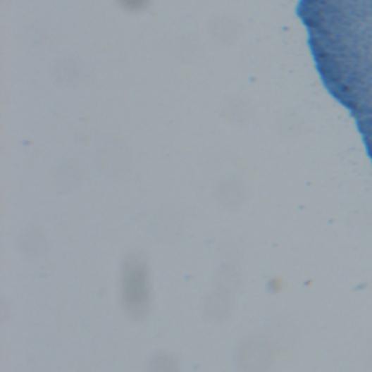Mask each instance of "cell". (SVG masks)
<instances>
[{
  "instance_id": "1",
  "label": "cell",
  "mask_w": 372,
  "mask_h": 372,
  "mask_svg": "<svg viewBox=\"0 0 372 372\" xmlns=\"http://www.w3.org/2000/svg\"><path fill=\"white\" fill-rule=\"evenodd\" d=\"M150 290L146 262L130 256L123 268V306L131 318H142L149 310Z\"/></svg>"
},
{
  "instance_id": "2",
  "label": "cell",
  "mask_w": 372,
  "mask_h": 372,
  "mask_svg": "<svg viewBox=\"0 0 372 372\" xmlns=\"http://www.w3.org/2000/svg\"><path fill=\"white\" fill-rule=\"evenodd\" d=\"M273 364V345L264 337H252L239 351V365L244 372H266Z\"/></svg>"
},
{
  "instance_id": "3",
  "label": "cell",
  "mask_w": 372,
  "mask_h": 372,
  "mask_svg": "<svg viewBox=\"0 0 372 372\" xmlns=\"http://www.w3.org/2000/svg\"><path fill=\"white\" fill-rule=\"evenodd\" d=\"M206 313L209 317L221 320L228 317L231 304H230V295H225L220 291H216L206 301Z\"/></svg>"
},
{
  "instance_id": "4",
  "label": "cell",
  "mask_w": 372,
  "mask_h": 372,
  "mask_svg": "<svg viewBox=\"0 0 372 372\" xmlns=\"http://www.w3.org/2000/svg\"><path fill=\"white\" fill-rule=\"evenodd\" d=\"M239 283H240V273L237 268L231 265L224 266L217 278V291L225 295H231V292H235L237 290Z\"/></svg>"
},
{
  "instance_id": "5",
  "label": "cell",
  "mask_w": 372,
  "mask_h": 372,
  "mask_svg": "<svg viewBox=\"0 0 372 372\" xmlns=\"http://www.w3.org/2000/svg\"><path fill=\"white\" fill-rule=\"evenodd\" d=\"M176 371H178L176 359L166 354H160L154 356L149 364V372H176Z\"/></svg>"
}]
</instances>
